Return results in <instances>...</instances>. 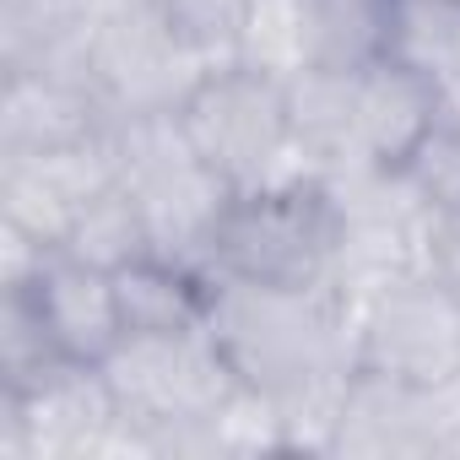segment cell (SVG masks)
Wrapping results in <instances>:
<instances>
[{
  "instance_id": "obj_1",
  "label": "cell",
  "mask_w": 460,
  "mask_h": 460,
  "mask_svg": "<svg viewBox=\"0 0 460 460\" xmlns=\"http://www.w3.org/2000/svg\"><path fill=\"white\" fill-rule=\"evenodd\" d=\"M98 368L119 406V422L136 428L152 444V455L217 449L211 422L239 395V374L206 325L130 331Z\"/></svg>"
},
{
  "instance_id": "obj_2",
  "label": "cell",
  "mask_w": 460,
  "mask_h": 460,
  "mask_svg": "<svg viewBox=\"0 0 460 460\" xmlns=\"http://www.w3.org/2000/svg\"><path fill=\"white\" fill-rule=\"evenodd\" d=\"M206 277L261 288H336V200L314 173L234 190L206 250Z\"/></svg>"
},
{
  "instance_id": "obj_3",
  "label": "cell",
  "mask_w": 460,
  "mask_h": 460,
  "mask_svg": "<svg viewBox=\"0 0 460 460\" xmlns=\"http://www.w3.org/2000/svg\"><path fill=\"white\" fill-rule=\"evenodd\" d=\"M184 141L206 168H217L234 190H255L288 173H304L293 157V119H288V82L222 60L195 76V87L173 109Z\"/></svg>"
},
{
  "instance_id": "obj_4",
  "label": "cell",
  "mask_w": 460,
  "mask_h": 460,
  "mask_svg": "<svg viewBox=\"0 0 460 460\" xmlns=\"http://www.w3.org/2000/svg\"><path fill=\"white\" fill-rule=\"evenodd\" d=\"M347 304L358 368L422 390H438L460 374V298L444 293L428 271L379 282Z\"/></svg>"
},
{
  "instance_id": "obj_5",
  "label": "cell",
  "mask_w": 460,
  "mask_h": 460,
  "mask_svg": "<svg viewBox=\"0 0 460 460\" xmlns=\"http://www.w3.org/2000/svg\"><path fill=\"white\" fill-rule=\"evenodd\" d=\"M200 71H206V60L179 44V33L163 22L152 0H130V6L109 12L103 22H93L87 76H93L109 119L173 114Z\"/></svg>"
},
{
  "instance_id": "obj_6",
  "label": "cell",
  "mask_w": 460,
  "mask_h": 460,
  "mask_svg": "<svg viewBox=\"0 0 460 460\" xmlns=\"http://www.w3.org/2000/svg\"><path fill=\"white\" fill-rule=\"evenodd\" d=\"M109 109L87 71L71 66H6L0 93V157L12 152H60L109 130Z\"/></svg>"
},
{
  "instance_id": "obj_7",
  "label": "cell",
  "mask_w": 460,
  "mask_h": 460,
  "mask_svg": "<svg viewBox=\"0 0 460 460\" xmlns=\"http://www.w3.org/2000/svg\"><path fill=\"white\" fill-rule=\"evenodd\" d=\"M22 293H28L33 314L44 320L49 341L60 347V358H71V363H103L125 341L114 271H103L71 250H49V261L33 271V282Z\"/></svg>"
},
{
  "instance_id": "obj_8",
  "label": "cell",
  "mask_w": 460,
  "mask_h": 460,
  "mask_svg": "<svg viewBox=\"0 0 460 460\" xmlns=\"http://www.w3.org/2000/svg\"><path fill=\"white\" fill-rule=\"evenodd\" d=\"M336 455H438V390L358 368L336 406Z\"/></svg>"
},
{
  "instance_id": "obj_9",
  "label": "cell",
  "mask_w": 460,
  "mask_h": 460,
  "mask_svg": "<svg viewBox=\"0 0 460 460\" xmlns=\"http://www.w3.org/2000/svg\"><path fill=\"white\" fill-rule=\"evenodd\" d=\"M293 157L304 173L325 179L341 168H368L363 125H358V66H309L288 82ZM379 168V163H374Z\"/></svg>"
},
{
  "instance_id": "obj_10",
  "label": "cell",
  "mask_w": 460,
  "mask_h": 460,
  "mask_svg": "<svg viewBox=\"0 0 460 460\" xmlns=\"http://www.w3.org/2000/svg\"><path fill=\"white\" fill-rule=\"evenodd\" d=\"M358 125H363V157L379 168H406V157L428 141L438 125V87L406 71L401 60L379 55L358 66Z\"/></svg>"
},
{
  "instance_id": "obj_11",
  "label": "cell",
  "mask_w": 460,
  "mask_h": 460,
  "mask_svg": "<svg viewBox=\"0 0 460 460\" xmlns=\"http://www.w3.org/2000/svg\"><path fill=\"white\" fill-rule=\"evenodd\" d=\"M114 293L125 314V336L130 331H190V325H206V309H211V277L168 255H141L119 266Z\"/></svg>"
},
{
  "instance_id": "obj_12",
  "label": "cell",
  "mask_w": 460,
  "mask_h": 460,
  "mask_svg": "<svg viewBox=\"0 0 460 460\" xmlns=\"http://www.w3.org/2000/svg\"><path fill=\"white\" fill-rule=\"evenodd\" d=\"M385 55L433 82H460V0H385Z\"/></svg>"
},
{
  "instance_id": "obj_13",
  "label": "cell",
  "mask_w": 460,
  "mask_h": 460,
  "mask_svg": "<svg viewBox=\"0 0 460 460\" xmlns=\"http://www.w3.org/2000/svg\"><path fill=\"white\" fill-rule=\"evenodd\" d=\"M234 60L277 82H293L298 71H309L314 66V0H250Z\"/></svg>"
},
{
  "instance_id": "obj_14",
  "label": "cell",
  "mask_w": 460,
  "mask_h": 460,
  "mask_svg": "<svg viewBox=\"0 0 460 460\" xmlns=\"http://www.w3.org/2000/svg\"><path fill=\"white\" fill-rule=\"evenodd\" d=\"M60 250H71V255H82V261H93L103 271H119V266L152 255L146 217H141V206H136V195H130L125 179H114L109 190H98L76 211V222H71V234H66Z\"/></svg>"
},
{
  "instance_id": "obj_15",
  "label": "cell",
  "mask_w": 460,
  "mask_h": 460,
  "mask_svg": "<svg viewBox=\"0 0 460 460\" xmlns=\"http://www.w3.org/2000/svg\"><path fill=\"white\" fill-rule=\"evenodd\" d=\"M152 6L179 33V44L190 55H200L206 66H222V60L239 55V33H244V6L250 0H152Z\"/></svg>"
},
{
  "instance_id": "obj_16",
  "label": "cell",
  "mask_w": 460,
  "mask_h": 460,
  "mask_svg": "<svg viewBox=\"0 0 460 460\" xmlns=\"http://www.w3.org/2000/svg\"><path fill=\"white\" fill-rule=\"evenodd\" d=\"M406 179L417 184V195L433 211H460V125L438 114L428 141L406 157Z\"/></svg>"
},
{
  "instance_id": "obj_17",
  "label": "cell",
  "mask_w": 460,
  "mask_h": 460,
  "mask_svg": "<svg viewBox=\"0 0 460 460\" xmlns=\"http://www.w3.org/2000/svg\"><path fill=\"white\" fill-rule=\"evenodd\" d=\"M428 277L460 298V211H438L428 234Z\"/></svg>"
}]
</instances>
